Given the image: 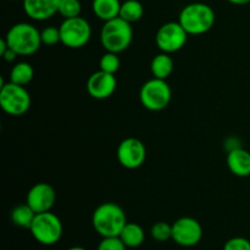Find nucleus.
<instances>
[{
  "instance_id": "obj_30",
  "label": "nucleus",
  "mask_w": 250,
  "mask_h": 250,
  "mask_svg": "<svg viewBox=\"0 0 250 250\" xmlns=\"http://www.w3.org/2000/svg\"><path fill=\"white\" fill-rule=\"evenodd\" d=\"M67 250H87V249L83 248V247H72V248H70Z\"/></svg>"
},
{
  "instance_id": "obj_21",
  "label": "nucleus",
  "mask_w": 250,
  "mask_h": 250,
  "mask_svg": "<svg viewBox=\"0 0 250 250\" xmlns=\"http://www.w3.org/2000/svg\"><path fill=\"white\" fill-rule=\"evenodd\" d=\"M144 15V7L139 0H125L121 4L119 17L129 23L139 21Z\"/></svg>"
},
{
  "instance_id": "obj_2",
  "label": "nucleus",
  "mask_w": 250,
  "mask_h": 250,
  "mask_svg": "<svg viewBox=\"0 0 250 250\" xmlns=\"http://www.w3.org/2000/svg\"><path fill=\"white\" fill-rule=\"evenodd\" d=\"M216 16L205 2H192L181 10L178 22L189 36H202L214 27Z\"/></svg>"
},
{
  "instance_id": "obj_17",
  "label": "nucleus",
  "mask_w": 250,
  "mask_h": 250,
  "mask_svg": "<svg viewBox=\"0 0 250 250\" xmlns=\"http://www.w3.org/2000/svg\"><path fill=\"white\" fill-rule=\"evenodd\" d=\"M175 63L170 54L161 51L160 54L155 55L150 62V71L153 77L160 78V80H167L173 72Z\"/></svg>"
},
{
  "instance_id": "obj_9",
  "label": "nucleus",
  "mask_w": 250,
  "mask_h": 250,
  "mask_svg": "<svg viewBox=\"0 0 250 250\" xmlns=\"http://www.w3.org/2000/svg\"><path fill=\"white\" fill-rule=\"evenodd\" d=\"M189 34L185 31L180 22H166L155 34V43L163 53L172 54L181 50L187 43Z\"/></svg>"
},
{
  "instance_id": "obj_3",
  "label": "nucleus",
  "mask_w": 250,
  "mask_h": 250,
  "mask_svg": "<svg viewBox=\"0 0 250 250\" xmlns=\"http://www.w3.org/2000/svg\"><path fill=\"white\" fill-rule=\"evenodd\" d=\"M133 39L132 23L121 17L104 22L100 31V43L105 51L120 54L128 49Z\"/></svg>"
},
{
  "instance_id": "obj_25",
  "label": "nucleus",
  "mask_w": 250,
  "mask_h": 250,
  "mask_svg": "<svg viewBox=\"0 0 250 250\" xmlns=\"http://www.w3.org/2000/svg\"><path fill=\"white\" fill-rule=\"evenodd\" d=\"M41 38H42V44H44V45H49V46L56 45L58 43H61L60 28L54 26L45 27L43 31H41Z\"/></svg>"
},
{
  "instance_id": "obj_22",
  "label": "nucleus",
  "mask_w": 250,
  "mask_h": 250,
  "mask_svg": "<svg viewBox=\"0 0 250 250\" xmlns=\"http://www.w3.org/2000/svg\"><path fill=\"white\" fill-rule=\"evenodd\" d=\"M81 12H82V4L80 0H60L59 14L63 19L78 17L81 16Z\"/></svg>"
},
{
  "instance_id": "obj_11",
  "label": "nucleus",
  "mask_w": 250,
  "mask_h": 250,
  "mask_svg": "<svg viewBox=\"0 0 250 250\" xmlns=\"http://www.w3.org/2000/svg\"><path fill=\"white\" fill-rule=\"evenodd\" d=\"M203 227L193 217H181L172 224V241L181 247H194L202 241Z\"/></svg>"
},
{
  "instance_id": "obj_19",
  "label": "nucleus",
  "mask_w": 250,
  "mask_h": 250,
  "mask_svg": "<svg viewBox=\"0 0 250 250\" xmlns=\"http://www.w3.org/2000/svg\"><path fill=\"white\" fill-rule=\"evenodd\" d=\"M36 215L37 214L34 212V210L26 203V204L17 205V207H15L12 209L11 221L14 222L15 226L29 229Z\"/></svg>"
},
{
  "instance_id": "obj_18",
  "label": "nucleus",
  "mask_w": 250,
  "mask_h": 250,
  "mask_svg": "<svg viewBox=\"0 0 250 250\" xmlns=\"http://www.w3.org/2000/svg\"><path fill=\"white\" fill-rule=\"evenodd\" d=\"M119 237L127 248H138L143 244L144 239H146V233L138 224L127 222Z\"/></svg>"
},
{
  "instance_id": "obj_29",
  "label": "nucleus",
  "mask_w": 250,
  "mask_h": 250,
  "mask_svg": "<svg viewBox=\"0 0 250 250\" xmlns=\"http://www.w3.org/2000/svg\"><path fill=\"white\" fill-rule=\"evenodd\" d=\"M229 2L233 5H247L250 4V0H227Z\"/></svg>"
},
{
  "instance_id": "obj_31",
  "label": "nucleus",
  "mask_w": 250,
  "mask_h": 250,
  "mask_svg": "<svg viewBox=\"0 0 250 250\" xmlns=\"http://www.w3.org/2000/svg\"><path fill=\"white\" fill-rule=\"evenodd\" d=\"M10 1H16V0H10Z\"/></svg>"
},
{
  "instance_id": "obj_23",
  "label": "nucleus",
  "mask_w": 250,
  "mask_h": 250,
  "mask_svg": "<svg viewBox=\"0 0 250 250\" xmlns=\"http://www.w3.org/2000/svg\"><path fill=\"white\" fill-rule=\"evenodd\" d=\"M120 66H121V61H120L119 54L116 53L106 51L99 60L100 70L107 73H112V75H115L120 70Z\"/></svg>"
},
{
  "instance_id": "obj_26",
  "label": "nucleus",
  "mask_w": 250,
  "mask_h": 250,
  "mask_svg": "<svg viewBox=\"0 0 250 250\" xmlns=\"http://www.w3.org/2000/svg\"><path fill=\"white\" fill-rule=\"evenodd\" d=\"M97 250H127V247L120 237H104Z\"/></svg>"
},
{
  "instance_id": "obj_24",
  "label": "nucleus",
  "mask_w": 250,
  "mask_h": 250,
  "mask_svg": "<svg viewBox=\"0 0 250 250\" xmlns=\"http://www.w3.org/2000/svg\"><path fill=\"white\" fill-rule=\"evenodd\" d=\"M150 234L156 242H166L168 239H172V225L164 221L156 222L151 227Z\"/></svg>"
},
{
  "instance_id": "obj_5",
  "label": "nucleus",
  "mask_w": 250,
  "mask_h": 250,
  "mask_svg": "<svg viewBox=\"0 0 250 250\" xmlns=\"http://www.w3.org/2000/svg\"><path fill=\"white\" fill-rule=\"evenodd\" d=\"M32 236L43 246H53L62 237V222L54 212L46 211L37 214L29 229Z\"/></svg>"
},
{
  "instance_id": "obj_28",
  "label": "nucleus",
  "mask_w": 250,
  "mask_h": 250,
  "mask_svg": "<svg viewBox=\"0 0 250 250\" xmlns=\"http://www.w3.org/2000/svg\"><path fill=\"white\" fill-rule=\"evenodd\" d=\"M17 56H19V55H17L16 51H14L11 48H9L6 51H5L4 54H2L1 58L4 59L5 61H7V62H12V61L16 60Z\"/></svg>"
},
{
  "instance_id": "obj_8",
  "label": "nucleus",
  "mask_w": 250,
  "mask_h": 250,
  "mask_svg": "<svg viewBox=\"0 0 250 250\" xmlns=\"http://www.w3.org/2000/svg\"><path fill=\"white\" fill-rule=\"evenodd\" d=\"M61 44L70 49L83 48L92 38V27L83 17L63 19L60 24Z\"/></svg>"
},
{
  "instance_id": "obj_27",
  "label": "nucleus",
  "mask_w": 250,
  "mask_h": 250,
  "mask_svg": "<svg viewBox=\"0 0 250 250\" xmlns=\"http://www.w3.org/2000/svg\"><path fill=\"white\" fill-rule=\"evenodd\" d=\"M224 250H250V241L244 237H234L225 243Z\"/></svg>"
},
{
  "instance_id": "obj_1",
  "label": "nucleus",
  "mask_w": 250,
  "mask_h": 250,
  "mask_svg": "<svg viewBox=\"0 0 250 250\" xmlns=\"http://www.w3.org/2000/svg\"><path fill=\"white\" fill-rule=\"evenodd\" d=\"M93 229L99 236L119 237L127 224L124 209L116 203H103L94 210L92 216Z\"/></svg>"
},
{
  "instance_id": "obj_20",
  "label": "nucleus",
  "mask_w": 250,
  "mask_h": 250,
  "mask_svg": "<svg viewBox=\"0 0 250 250\" xmlns=\"http://www.w3.org/2000/svg\"><path fill=\"white\" fill-rule=\"evenodd\" d=\"M34 77V70L31 63L17 62L10 71V82L19 85H27L32 82Z\"/></svg>"
},
{
  "instance_id": "obj_14",
  "label": "nucleus",
  "mask_w": 250,
  "mask_h": 250,
  "mask_svg": "<svg viewBox=\"0 0 250 250\" xmlns=\"http://www.w3.org/2000/svg\"><path fill=\"white\" fill-rule=\"evenodd\" d=\"M60 0H22L23 11L34 21H46L59 14Z\"/></svg>"
},
{
  "instance_id": "obj_6",
  "label": "nucleus",
  "mask_w": 250,
  "mask_h": 250,
  "mask_svg": "<svg viewBox=\"0 0 250 250\" xmlns=\"http://www.w3.org/2000/svg\"><path fill=\"white\" fill-rule=\"evenodd\" d=\"M172 92L166 80L153 77L146 81L139 92L142 105L149 111H161L170 104Z\"/></svg>"
},
{
  "instance_id": "obj_10",
  "label": "nucleus",
  "mask_w": 250,
  "mask_h": 250,
  "mask_svg": "<svg viewBox=\"0 0 250 250\" xmlns=\"http://www.w3.org/2000/svg\"><path fill=\"white\" fill-rule=\"evenodd\" d=\"M116 156L119 163L128 170H136L141 167L146 159V149L143 142L138 138L124 139L117 146Z\"/></svg>"
},
{
  "instance_id": "obj_4",
  "label": "nucleus",
  "mask_w": 250,
  "mask_h": 250,
  "mask_svg": "<svg viewBox=\"0 0 250 250\" xmlns=\"http://www.w3.org/2000/svg\"><path fill=\"white\" fill-rule=\"evenodd\" d=\"M5 39L9 48L16 51L19 56L33 55L42 45L41 32L28 22H20L10 27Z\"/></svg>"
},
{
  "instance_id": "obj_15",
  "label": "nucleus",
  "mask_w": 250,
  "mask_h": 250,
  "mask_svg": "<svg viewBox=\"0 0 250 250\" xmlns=\"http://www.w3.org/2000/svg\"><path fill=\"white\" fill-rule=\"evenodd\" d=\"M227 166L237 177L250 176V153L243 148H232L227 154Z\"/></svg>"
},
{
  "instance_id": "obj_7",
  "label": "nucleus",
  "mask_w": 250,
  "mask_h": 250,
  "mask_svg": "<svg viewBox=\"0 0 250 250\" xmlns=\"http://www.w3.org/2000/svg\"><path fill=\"white\" fill-rule=\"evenodd\" d=\"M0 106L10 116H22L31 107V95L24 85L9 81L0 87Z\"/></svg>"
},
{
  "instance_id": "obj_13",
  "label": "nucleus",
  "mask_w": 250,
  "mask_h": 250,
  "mask_svg": "<svg viewBox=\"0 0 250 250\" xmlns=\"http://www.w3.org/2000/svg\"><path fill=\"white\" fill-rule=\"evenodd\" d=\"M117 88V80L112 73L99 70L92 73L87 81V92L97 100H104L111 97Z\"/></svg>"
},
{
  "instance_id": "obj_12",
  "label": "nucleus",
  "mask_w": 250,
  "mask_h": 250,
  "mask_svg": "<svg viewBox=\"0 0 250 250\" xmlns=\"http://www.w3.org/2000/svg\"><path fill=\"white\" fill-rule=\"evenodd\" d=\"M56 202L55 189L49 183L41 182L32 186L26 197V203L36 214L51 211Z\"/></svg>"
},
{
  "instance_id": "obj_16",
  "label": "nucleus",
  "mask_w": 250,
  "mask_h": 250,
  "mask_svg": "<svg viewBox=\"0 0 250 250\" xmlns=\"http://www.w3.org/2000/svg\"><path fill=\"white\" fill-rule=\"evenodd\" d=\"M121 4L120 0H93L92 10L98 19L106 22L119 17Z\"/></svg>"
}]
</instances>
